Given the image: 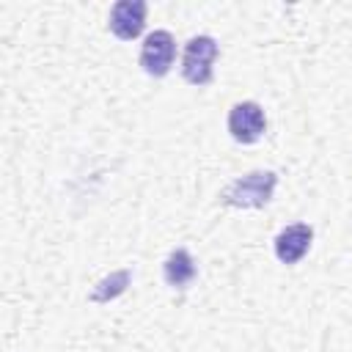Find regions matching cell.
<instances>
[{
    "label": "cell",
    "instance_id": "obj_1",
    "mask_svg": "<svg viewBox=\"0 0 352 352\" xmlns=\"http://www.w3.org/2000/svg\"><path fill=\"white\" fill-rule=\"evenodd\" d=\"M278 187V173L272 170H250L239 179H234L223 192L220 204L234 209H261L272 201V192Z\"/></svg>",
    "mask_w": 352,
    "mask_h": 352
},
{
    "label": "cell",
    "instance_id": "obj_2",
    "mask_svg": "<svg viewBox=\"0 0 352 352\" xmlns=\"http://www.w3.org/2000/svg\"><path fill=\"white\" fill-rule=\"evenodd\" d=\"M217 55H220V47L212 36H192L182 52V77L195 88L209 85L214 77Z\"/></svg>",
    "mask_w": 352,
    "mask_h": 352
},
{
    "label": "cell",
    "instance_id": "obj_3",
    "mask_svg": "<svg viewBox=\"0 0 352 352\" xmlns=\"http://www.w3.org/2000/svg\"><path fill=\"white\" fill-rule=\"evenodd\" d=\"M228 135L242 143V146H250V143H258L261 135L267 132V116H264V107L258 102H236L231 110H228Z\"/></svg>",
    "mask_w": 352,
    "mask_h": 352
},
{
    "label": "cell",
    "instance_id": "obj_4",
    "mask_svg": "<svg viewBox=\"0 0 352 352\" xmlns=\"http://www.w3.org/2000/svg\"><path fill=\"white\" fill-rule=\"evenodd\" d=\"M176 58V38L168 30H154L143 38L140 47V66L148 77H165Z\"/></svg>",
    "mask_w": 352,
    "mask_h": 352
},
{
    "label": "cell",
    "instance_id": "obj_5",
    "mask_svg": "<svg viewBox=\"0 0 352 352\" xmlns=\"http://www.w3.org/2000/svg\"><path fill=\"white\" fill-rule=\"evenodd\" d=\"M146 11H148V6L143 0H118V3H113L110 16H107L110 33L121 41L138 38L146 28Z\"/></svg>",
    "mask_w": 352,
    "mask_h": 352
},
{
    "label": "cell",
    "instance_id": "obj_6",
    "mask_svg": "<svg viewBox=\"0 0 352 352\" xmlns=\"http://www.w3.org/2000/svg\"><path fill=\"white\" fill-rule=\"evenodd\" d=\"M311 242H314V228L308 223H292V226L280 228L275 242H272L275 258L280 264H297L311 250Z\"/></svg>",
    "mask_w": 352,
    "mask_h": 352
},
{
    "label": "cell",
    "instance_id": "obj_7",
    "mask_svg": "<svg viewBox=\"0 0 352 352\" xmlns=\"http://www.w3.org/2000/svg\"><path fill=\"white\" fill-rule=\"evenodd\" d=\"M162 278L176 292H184L198 278V264H195V258L190 256L187 248H173L168 253V258L162 264Z\"/></svg>",
    "mask_w": 352,
    "mask_h": 352
},
{
    "label": "cell",
    "instance_id": "obj_8",
    "mask_svg": "<svg viewBox=\"0 0 352 352\" xmlns=\"http://www.w3.org/2000/svg\"><path fill=\"white\" fill-rule=\"evenodd\" d=\"M129 283H132V270H129V267L116 270V272L104 275L102 280H96V286L91 289L88 300H91V302H96V305H104V302H110V300L121 297V294L126 292V286H129Z\"/></svg>",
    "mask_w": 352,
    "mask_h": 352
}]
</instances>
